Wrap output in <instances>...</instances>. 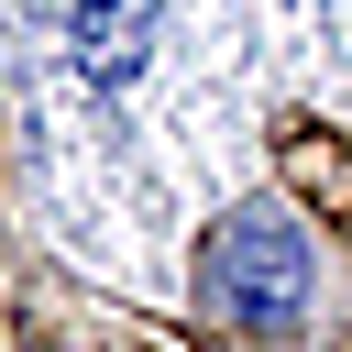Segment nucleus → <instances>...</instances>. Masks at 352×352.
I'll return each mask as SVG.
<instances>
[{"label":"nucleus","mask_w":352,"mask_h":352,"mask_svg":"<svg viewBox=\"0 0 352 352\" xmlns=\"http://www.w3.org/2000/svg\"><path fill=\"white\" fill-rule=\"evenodd\" d=\"M220 264H231L220 286H231V308H242V319H264V330H286V319H297V286H308V242H297V220H275V209L231 220Z\"/></svg>","instance_id":"f257e3e1"}]
</instances>
